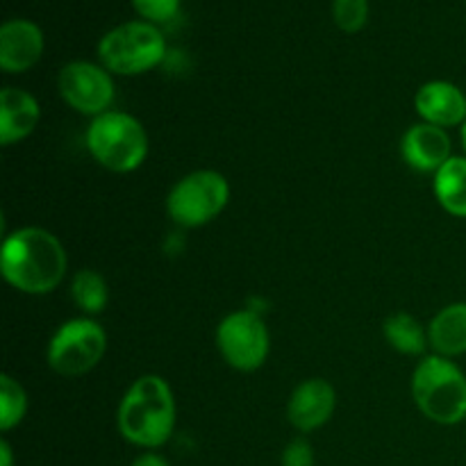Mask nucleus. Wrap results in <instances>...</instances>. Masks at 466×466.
Masks as SVG:
<instances>
[{
	"mask_svg": "<svg viewBox=\"0 0 466 466\" xmlns=\"http://www.w3.org/2000/svg\"><path fill=\"white\" fill-rule=\"evenodd\" d=\"M107 335L91 319H71L48 344V367L59 376H85L103 360Z\"/></svg>",
	"mask_w": 466,
	"mask_h": 466,
	"instance_id": "7",
	"label": "nucleus"
},
{
	"mask_svg": "<svg viewBox=\"0 0 466 466\" xmlns=\"http://www.w3.org/2000/svg\"><path fill=\"white\" fill-rule=\"evenodd\" d=\"M412 396L423 414L441 426H455L466 419V376L455 362L431 355L412 376Z\"/></svg>",
	"mask_w": 466,
	"mask_h": 466,
	"instance_id": "3",
	"label": "nucleus"
},
{
	"mask_svg": "<svg viewBox=\"0 0 466 466\" xmlns=\"http://www.w3.org/2000/svg\"><path fill=\"white\" fill-rule=\"evenodd\" d=\"M57 85L62 98L86 116H100L114 103V82L107 68L98 64L68 62L59 71Z\"/></svg>",
	"mask_w": 466,
	"mask_h": 466,
	"instance_id": "9",
	"label": "nucleus"
},
{
	"mask_svg": "<svg viewBox=\"0 0 466 466\" xmlns=\"http://www.w3.org/2000/svg\"><path fill=\"white\" fill-rule=\"evenodd\" d=\"M280 466H314V449L308 440H291L282 451Z\"/></svg>",
	"mask_w": 466,
	"mask_h": 466,
	"instance_id": "22",
	"label": "nucleus"
},
{
	"mask_svg": "<svg viewBox=\"0 0 466 466\" xmlns=\"http://www.w3.org/2000/svg\"><path fill=\"white\" fill-rule=\"evenodd\" d=\"M123 440L155 451L167 444L176 428V400L168 382L159 376H141L123 396L116 414Z\"/></svg>",
	"mask_w": 466,
	"mask_h": 466,
	"instance_id": "2",
	"label": "nucleus"
},
{
	"mask_svg": "<svg viewBox=\"0 0 466 466\" xmlns=\"http://www.w3.org/2000/svg\"><path fill=\"white\" fill-rule=\"evenodd\" d=\"M27 412V399L23 387L5 373L0 378V431H12L23 421Z\"/></svg>",
	"mask_w": 466,
	"mask_h": 466,
	"instance_id": "19",
	"label": "nucleus"
},
{
	"mask_svg": "<svg viewBox=\"0 0 466 466\" xmlns=\"http://www.w3.org/2000/svg\"><path fill=\"white\" fill-rule=\"evenodd\" d=\"M71 296L76 300L77 308L86 314H98L103 312L105 305L109 300V289L105 278L98 271L91 268H82L73 276L71 282Z\"/></svg>",
	"mask_w": 466,
	"mask_h": 466,
	"instance_id": "18",
	"label": "nucleus"
},
{
	"mask_svg": "<svg viewBox=\"0 0 466 466\" xmlns=\"http://www.w3.org/2000/svg\"><path fill=\"white\" fill-rule=\"evenodd\" d=\"M167 53L164 35L148 21L116 25L100 39L98 57L107 71L118 76H139L157 66Z\"/></svg>",
	"mask_w": 466,
	"mask_h": 466,
	"instance_id": "5",
	"label": "nucleus"
},
{
	"mask_svg": "<svg viewBox=\"0 0 466 466\" xmlns=\"http://www.w3.org/2000/svg\"><path fill=\"white\" fill-rule=\"evenodd\" d=\"M332 16L339 30L360 32L367 25L369 0H335L332 3Z\"/></svg>",
	"mask_w": 466,
	"mask_h": 466,
	"instance_id": "20",
	"label": "nucleus"
},
{
	"mask_svg": "<svg viewBox=\"0 0 466 466\" xmlns=\"http://www.w3.org/2000/svg\"><path fill=\"white\" fill-rule=\"evenodd\" d=\"M0 268L14 289L23 294H48L66 273V253L53 232L21 228L5 239Z\"/></svg>",
	"mask_w": 466,
	"mask_h": 466,
	"instance_id": "1",
	"label": "nucleus"
},
{
	"mask_svg": "<svg viewBox=\"0 0 466 466\" xmlns=\"http://www.w3.org/2000/svg\"><path fill=\"white\" fill-rule=\"evenodd\" d=\"M230 198L228 180L217 171H194L182 177L167 198L168 217L182 228H198L217 218Z\"/></svg>",
	"mask_w": 466,
	"mask_h": 466,
	"instance_id": "6",
	"label": "nucleus"
},
{
	"mask_svg": "<svg viewBox=\"0 0 466 466\" xmlns=\"http://www.w3.org/2000/svg\"><path fill=\"white\" fill-rule=\"evenodd\" d=\"M217 346L223 360L237 371H255L268 355V330L255 312H232L217 330Z\"/></svg>",
	"mask_w": 466,
	"mask_h": 466,
	"instance_id": "8",
	"label": "nucleus"
},
{
	"mask_svg": "<svg viewBox=\"0 0 466 466\" xmlns=\"http://www.w3.org/2000/svg\"><path fill=\"white\" fill-rule=\"evenodd\" d=\"M400 153L414 171L437 173L451 159V139L444 127L419 123L405 132Z\"/></svg>",
	"mask_w": 466,
	"mask_h": 466,
	"instance_id": "13",
	"label": "nucleus"
},
{
	"mask_svg": "<svg viewBox=\"0 0 466 466\" xmlns=\"http://www.w3.org/2000/svg\"><path fill=\"white\" fill-rule=\"evenodd\" d=\"M0 466H14V453L9 441H0Z\"/></svg>",
	"mask_w": 466,
	"mask_h": 466,
	"instance_id": "24",
	"label": "nucleus"
},
{
	"mask_svg": "<svg viewBox=\"0 0 466 466\" xmlns=\"http://www.w3.org/2000/svg\"><path fill=\"white\" fill-rule=\"evenodd\" d=\"M385 330L387 341L391 344V349L399 350L403 355H419L426 350L428 344V332L423 330L421 323L408 312H396L382 326Z\"/></svg>",
	"mask_w": 466,
	"mask_h": 466,
	"instance_id": "17",
	"label": "nucleus"
},
{
	"mask_svg": "<svg viewBox=\"0 0 466 466\" xmlns=\"http://www.w3.org/2000/svg\"><path fill=\"white\" fill-rule=\"evenodd\" d=\"M435 196L446 212L466 218V157H451L435 173Z\"/></svg>",
	"mask_w": 466,
	"mask_h": 466,
	"instance_id": "16",
	"label": "nucleus"
},
{
	"mask_svg": "<svg viewBox=\"0 0 466 466\" xmlns=\"http://www.w3.org/2000/svg\"><path fill=\"white\" fill-rule=\"evenodd\" d=\"M86 148L100 167L114 173H130L148 155V135L135 116L126 112H105L86 130Z\"/></svg>",
	"mask_w": 466,
	"mask_h": 466,
	"instance_id": "4",
	"label": "nucleus"
},
{
	"mask_svg": "<svg viewBox=\"0 0 466 466\" xmlns=\"http://www.w3.org/2000/svg\"><path fill=\"white\" fill-rule=\"evenodd\" d=\"M39 116L41 109L35 96L16 86H5L0 91V144L9 146L25 139L35 132Z\"/></svg>",
	"mask_w": 466,
	"mask_h": 466,
	"instance_id": "14",
	"label": "nucleus"
},
{
	"mask_svg": "<svg viewBox=\"0 0 466 466\" xmlns=\"http://www.w3.org/2000/svg\"><path fill=\"white\" fill-rule=\"evenodd\" d=\"M132 5L148 23H167L180 12V0H132Z\"/></svg>",
	"mask_w": 466,
	"mask_h": 466,
	"instance_id": "21",
	"label": "nucleus"
},
{
	"mask_svg": "<svg viewBox=\"0 0 466 466\" xmlns=\"http://www.w3.org/2000/svg\"><path fill=\"white\" fill-rule=\"evenodd\" d=\"M414 107L423 123L444 127V130L466 123V96L453 82L432 80L423 85L414 98Z\"/></svg>",
	"mask_w": 466,
	"mask_h": 466,
	"instance_id": "12",
	"label": "nucleus"
},
{
	"mask_svg": "<svg viewBox=\"0 0 466 466\" xmlns=\"http://www.w3.org/2000/svg\"><path fill=\"white\" fill-rule=\"evenodd\" d=\"M462 144H464V150H466V123L462 126Z\"/></svg>",
	"mask_w": 466,
	"mask_h": 466,
	"instance_id": "25",
	"label": "nucleus"
},
{
	"mask_svg": "<svg viewBox=\"0 0 466 466\" xmlns=\"http://www.w3.org/2000/svg\"><path fill=\"white\" fill-rule=\"evenodd\" d=\"M130 466H171V464L167 462V458H162L159 453H153V451H150V453H141Z\"/></svg>",
	"mask_w": 466,
	"mask_h": 466,
	"instance_id": "23",
	"label": "nucleus"
},
{
	"mask_svg": "<svg viewBox=\"0 0 466 466\" xmlns=\"http://www.w3.org/2000/svg\"><path fill=\"white\" fill-rule=\"evenodd\" d=\"M335 412V390L323 378L300 382L287 405V419L300 432H312L330 421Z\"/></svg>",
	"mask_w": 466,
	"mask_h": 466,
	"instance_id": "10",
	"label": "nucleus"
},
{
	"mask_svg": "<svg viewBox=\"0 0 466 466\" xmlns=\"http://www.w3.org/2000/svg\"><path fill=\"white\" fill-rule=\"evenodd\" d=\"M428 344L440 358H458L466 353V303L441 309L428 326Z\"/></svg>",
	"mask_w": 466,
	"mask_h": 466,
	"instance_id": "15",
	"label": "nucleus"
},
{
	"mask_svg": "<svg viewBox=\"0 0 466 466\" xmlns=\"http://www.w3.org/2000/svg\"><path fill=\"white\" fill-rule=\"evenodd\" d=\"M44 53V35L36 23L12 18L0 27V68L23 73L35 66Z\"/></svg>",
	"mask_w": 466,
	"mask_h": 466,
	"instance_id": "11",
	"label": "nucleus"
}]
</instances>
